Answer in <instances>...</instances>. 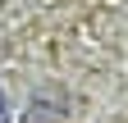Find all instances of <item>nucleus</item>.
Instances as JSON below:
<instances>
[{
  "label": "nucleus",
  "instance_id": "f257e3e1",
  "mask_svg": "<svg viewBox=\"0 0 128 123\" xmlns=\"http://www.w3.org/2000/svg\"><path fill=\"white\" fill-rule=\"evenodd\" d=\"M0 123H9V110H5V96H0Z\"/></svg>",
  "mask_w": 128,
  "mask_h": 123
}]
</instances>
